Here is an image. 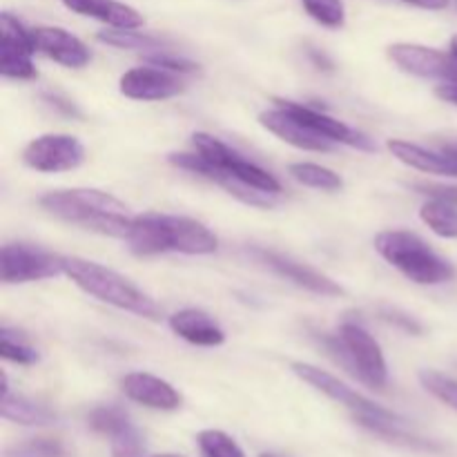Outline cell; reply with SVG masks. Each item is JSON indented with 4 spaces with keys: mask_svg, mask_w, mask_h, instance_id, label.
<instances>
[{
    "mask_svg": "<svg viewBox=\"0 0 457 457\" xmlns=\"http://www.w3.org/2000/svg\"><path fill=\"white\" fill-rule=\"evenodd\" d=\"M38 204L54 217L98 235L128 239L132 230L134 217H129L128 205L103 190L74 187V190L47 192L40 196Z\"/></svg>",
    "mask_w": 457,
    "mask_h": 457,
    "instance_id": "1",
    "label": "cell"
},
{
    "mask_svg": "<svg viewBox=\"0 0 457 457\" xmlns=\"http://www.w3.org/2000/svg\"><path fill=\"white\" fill-rule=\"evenodd\" d=\"M134 254H212L217 253L219 241L201 221L174 214H141L134 217L128 239Z\"/></svg>",
    "mask_w": 457,
    "mask_h": 457,
    "instance_id": "2",
    "label": "cell"
},
{
    "mask_svg": "<svg viewBox=\"0 0 457 457\" xmlns=\"http://www.w3.org/2000/svg\"><path fill=\"white\" fill-rule=\"evenodd\" d=\"M65 275L83 293L92 295L98 302L110 303V306L132 312L143 320H161L159 303L112 268L80 257H65Z\"/></svg>",
    "mask_w": 457,
    "mask_h": 457,
    "instance_id": "3",
    "label": "cell"
},
{
    "mask_svg": "<svg viewBox=\"0 0 457 457\" xmlns=\"http://www.w3.org/2000/svg\"><path fill=\"white\" fill-rule=\"evenodd\" d=\"M375 250L418 286H440L455 277V268L415 232L384 230L375 237Z\"/></svg>",
    "mask_w": 457,
    "mask_h": 457,
    "instance_id": "4",
    "label": "cell"
},
{
    "mask_svg": "<svg viewBox=\"0 0 457 457\" xmlns=\"http://www.w3.org/2000/svg\"><path fill=\"white\" fill-rule=\"evenodd\" d=\"M192 145H195V150L199 152L201 156H205L214 168L223 170V172L235 177L237 181H241L244 186L254 187V190L259 192H268V195H279L281 192V183L277 181L268 170L259 168L253 161L244 159L239 152H235L230 145L219 141L212 134H192Z\"/></svg>",
    "mask_w": 457,
    "mask_h": 457,
    "instance_id": "5",
    "label": "cell"
},
{
    "mask_svg": "<svg viewBox=\"0 0 457 457\" xmlns=\"http://www.w3.org/2000/svg\"><path fill=\"white\" fill-rule=\"evenodd\" d=\"M65 272V257L29 244H7L0 250L3 284H29L52 279Z\"/></svg>",
    "mask_w": 457,
    "mask_h": 457,
    "instance_id": "6",
    "label": "cell"
},
{
    "mask_svg": "<svg viewBox=\"0 0 457 457\" xmlns=\"http://www.w3.org/2000/svg\"><path fill=\"white\" fill-rule=\"evenodd\" d=\"M290 369H293V373L297 375L299 379H303V382L311 384L312 388L324 393L326 397H330L333 402H339V404L346 406L348 411H353L355 422H360V420H384V422H397V420H402L400 415L391 413V411L384 409V406L370 402L369 397L360 395L355 388L344 384L342 379H337L335 375L317 369V366L306 364V361H293Z\"/></svg>",
    "mask_w": 457,
    "mask_h": 457,
    "instance_id": "7",
    "label": "cell"
},
{
    "mask_svg": "<svg viewBox=\"0 0 457 457\" xmlns=\"http://www.w3.org/2000/svg\"><path fill=\"white\" fill-rule=\"evenodd\" d=\"M339 339H342L344 346L348 348L355 378L370 388L386 386V360H384L382 346L375 342L373 335H370L364 326L355 324V321H344V324L339 326Z\"/></svg>",
    "mask_w": 457,
    "mask_h": 457,
    "instance_id": "8",
    "label": "cell"
},
{
    "mask_svg": "<svg viewBox=\"0 0 457 457\" xmlns=\"http://www.w3.org/2000/svg\"><path fill=\"white\" fill-rule=\"evenodd\" d=\"M85 161V147L71 134H43L22 150V163L43 174L70 172Z\"/></svg>",
    "mask_w": 457,
    "mask_h": 457,
    "instance_id": "9",
    "label": "cell"
},
{
    "mask_svg": "<svg viewBox=\"0 0 457 457\" xmlns=\"http://www.w3.org/2000/svg\"><path fill=\"white\" fill-rule=\"evenodd\" d=\"M0 74L4 79H34L36 65L31 61L36 52L34 36L18 18L0 13Z\"/></svg>",
    "mask_w": 457,
    "mask_h": 457,
    "instance_id": "10",
    "label": "cell"
},
{
    "mask_svg": "<svg viewBox=\"0 0 457 457\" xmlns=\"http://www.w3.org/2000/svg\"><path fill=\"white\" fill-rule=\"evenodd\" d=\"M388 56L400 70L420 79H436L442 83H453L455 79V58L440 49L427 47L415 43H395L388 47Z\"/></svg>",
    "mask_w": 457,
    "mask_h": 457,
    "instance_id": "11",
    "label": "cell"
},
{
    "mask_svg": "<svg viewBox=\"0 0 457 457\" xmlns=\"http://www.w3.org/2000/svg\"><path fill=\"white\" fill-rule=\"evenodd\" d=\"M119 89L132 101H165L179 96L186 89V83L181 74L156 65H143L125 71L119 80Z\"/></svg>",
    "mask_w": 457,
    "mask_h": 457,
    "instance_id": "12",
    "label": "cell"
},
{
    "mask_svg": "<svg viewBox=\"0 0 457 457\" xmlns=\"http://www.w3.org/2000/svg\"><path fill=\"white\" fill-rule=\"evenodd\" d=\"M275 103H277V107H284L286 112H290L293 116H297L302 123H306L308 128H312L317 134H321L324 138H328V141L357 147V150H364V152L378 150V147H375V143L370 141L366 134L357 132V129H353L351 125L333 119V116H328L326 112L315 110V107H311V105H302V103L284 101V98H275Z\"/></svg>",
    "mask_w": 457,
    "mask_h": 457,
    "instance_id": "13",
    "label": "cell"
},
{
    "mask_svg": "<svg viewBox=\"0 0 457 457\" xmlns=\"http://www.w3.org/2000/svg\"><path fill=\"white\" fill-rule=\"evenodd\" d=\"M253 257H257L272 272H277L284 279L293 281L299 288L311 290V293L321 295V297H339V295H344V288L337 281H333L324 272L315 270V268L306 266V263H299L295 259L286 257V254L272 253V250H253Z\"/></svg>",
    "mask_w": 457,
    "mask_h": 457,
    "instance_id": "14",
    "label": "cell"
},
{
    "mask_svg": "<svg viewBox=\"0 0 457 457\" xmlns=\"http://www.w3.org/2000/svg\"><path fill=\"white\" fill-rule=\"evenodd\" d=\"M259 123L268 129V132L275 134L277 138H281L288 145L299 147V150L308 152H330L335 143L324 138L321 134H317L315 129L308 128L306 123L293 116L290 112H286L284 107H275V110H266L259 114Z\"/></svg>",
    "mask_w": 457,
    "mask_h": 457,
    "instance_id": "15",
    "label": "cell"
},
{
    "mask_svg": "<svg viewBox=\"0 0 457 457\" xmlns=\"http://www.w3.org/2000/svg\"><path fill=\"white\" fill-rule=\"evenodd\" d=\"M31 36H34L36 52L45 54L62 67L80 70L92 58L83 40H79L74 34L61 29V27H36V29H31Z\"/></svg>",
    "mask_w": 457,
    "mask_h": 457,
    "instance_id": "16",
    "label": "cell"
},
{
    "mask_svg": "<svg viewBox=\"0 0 457 457\" xmlns=\"http://www.w3.org/2000/svg\"><path fill=\"white\" fill-rule=\"evenodd\" d=\"M120 391L137 404L154 411H177L181 406V395L172 384L150 373H128L120 378Z\"/></svg>",
    "mask_w": 457,
    "mask_h": 457,
    "instance_id": "17",
    "label": "cell"
},
{
    "mask_svg": "<svg viewBox=\"0 0 457 457\" xmlns=\"http://www.w3.org/2000/svg\"><path fill=\"white\" fill-rule=\"evenodd\" d=\"M386 147L397 161H402L409 168L428 174H442V177H457V159L449 152H433L422 145H415V143L400 141V138H391Z\"/></svg>",
    "mask_w": 457,
    "mask_h": 457,
    "instance_id": "18",
    "label": "cell"
},
{
    "mask_svg": "<svg viewBox=\"0 0 457 457\" xmlns=\"http://www.w3.org/2000/svg\"><path fill=\"white\" fill-rule=\"evenodd\" d=\"M170 328L174 335H179L186 342L195 344V346H221L226 342V333H223L221 326L204 311H196V308H186V311H179L170 317Z\"/></svg>",
    "mask_w": 457,
    "mask_h": 457,
    "instance_id": "19",
    "label": "cell"
},
{
    "mask_svg": "<svg viewBox=\"0 0 457 457\" xmlns=\"http://www.w3.org/2000/svg\"><path fill=\"white\" fill-rule=\"evenodd\" d=\"M67 9L80 16L96 18L110 27L119 29H138L143 27V16L129 4L119 3V0H62Z\"/></svg>",
    "mask_w": 457,
    "mask_h": 457,
    "instance_id": "20",
    "label": "cell"
},
{
    "mask_svg": "<svg viewBox=\"0 0 457 457\" xmlns=\"http://www.w3.org/2000/svg\"><path fill=\"white\" fill-rule=\"evenodd\" d=\"M0 413L7 422L22 424V427H47V424L56 422V415L36 402L27 400V397L12 395V393H3V402H0Z\"/></svg>",
    "mask_w": 457,
    "mask_h": 457,
    "instance_id": "21",
    "label": "cell"
},
{
    "mask_svg": "<svg viewBox=\"0 0 457 457\" xmlns=\"http://www.w3.org/2000/svg\"><path fill=\"white\" fill-rule=\"evenodd\" d=\"M420 219L445 239H457V204L442 199H428L420 208Z\"/></svg>",
    "mask_w": 457,
    "mask_h": 457,
    "instance_id": "22",
    "label": "cell"
},
{
    "mask_svg": "<svg viewBox=\"0 0 457 457\" xmlns=\"http://www.w3.org/2000/svg\"><path fill=\"white\" fill-rule=\"evenodd\" d=\"M288 172L293 174L295 181H299L302 186L315 187V190L324 192H337L344 187L342 177L333 170L324 168V165L317 163H293L288 168Z\"/></svg>",
    "mask_w": 457,
    "mask_h": 457,
    "instance_id": "23",
    "label": "cell"
},
{
    "mask_svg": "<svg viewBox=\"0 0 457 457\" xmlns=\"http://www.w3.org/2000/svg\"><path fill=\"white\" fill-rule=\"evenodd\" d=\"M87 424L89 428H94V431L101 433V436H107L110 440L134 427V424L129 422L128 413H125L123 409H119V406H98V409H94L92 413L87 415Z\"/></svg>",
    "mask_w": 457,
    "mask_h": 457,
    "instance_id": "24",
    "label": "cell"
},
{
    "mask_svg": "<svg viewBox=\"0 0 457 457\" xmlns=\"http://www.w3.org/2000/svg\"><path fill=\"white\" fill-rule=\"evenodd\" d=\"M98 40L119 49H156V52L163 49V40L161 38H154V36L143 34V31L137 29H119V27L110 31H101Z\"/></svg>",
    "mask_w": 457,
    "mask_h": 457,
    "instance_id": "25",
    "label": "cell"
},
{
    "mask_svg": "<svg viewBox=\"0 0 457 457\" xmlns=\"http://www.w3.org/2000/svg\"><path fill=\"white\" fill-rule=\"evenodd\" d=\"M0 355L16 364L31 366L38 361V351L21 337V333H13L7 326L0 328Z\"/></svg>",
    "mask_w": 457,
    "mask_h": 457,
    "instance_id": "26",
    "label": "cell"
},
{
    "mask_svg": "<svg viewBox=\"0 0 457 457\" xmlns=\"http://www.w3.org/2000/svg\"><path fill=\"white\" fill-rule=\"evenodd\" d=\"M302 4L312 21L330 29H339L346 21V9L342 0H302Z\"/></svg>",
    "mask_w": 457,
    "mask_h": 457,
    "instance_id": "27",
    "label": "cell"
},
{
    "mask_svg": "<svg viewBox=\"0 0 457 457\" xmlns=\"http://www.w3.org/2000/svg\"><path fill=\"white\" fill-rule=\"evenodd\" d=\"M199 449L204 457H245L241 446L228 433L214 428L199 433Z\"/></svg>",
    "mask_w": 457,
    "mask_h": 457,
    "instance_id": "28",
    "label": "cell"
},
{
    "mask_svg": "<svg viewBox=\"0 0 457 457\" xmlns=\"http://www.w3.org/2000/svg\"><path fill=\"white\" fill-rule=\"evenodd\" d=\"M420 384H422L433 397H437V400L445 402L446 406L457 411V379L446 378V375L437 373V370H422V373H420Z\"/></svg>",
    "mask_w": 457,
    "mask_h": 457,
    "instance_id": "29",
    "label": "cell"
},
{
    "mask_svg": "<svg viewBox=\"0 0 457 457\" xmlns=\"http://www.w3.org/2000/svg\"><path fill=\"white\" fill-rule=\"evenodd\" d=\"M4 457H65V446L54 437H34L9 449Z\"/></svg>",
    "mask_w": 457,
    "mask_h": 457,
    "instance_id": "30",
    "label": "cell"
},
{
    "mask_svg": "<svg viewBox=\"0 0 457 457\" xmlns=\"http://www.w3.org/2000/svg\"><path fill=\"white\" fill-rule=\"evenodd\" d=\"M112 457H143V437L137 427L112 437Z\"/></svg>",
    "mask_w": 457,
    "mask_h": 457,
    "instance_id": "31",
    "label": "cell"
},
{
    "mask_svg": "<svg viewBox=\"0 0 457 457\" xmlns=\"http://www.w3.org/2000/svg\"><path fill=\"white\" fill-rule=\"evenodd\" d=\"M145 61H147V65L163 67V70L174 71V74H192V71L199 70V65H196V62L186 61V58L172 56V54H165V52L147 54Z\"/></svg>",
    "mask_w": 457,
    "mask_h": 457,
    "instance_id": "32",
    "label": "cell"
},
{
    "mask_svg": "<svg viewBox=\"0 0 457 457\" xmlns=\"http://www.w3.org/2000/svg\"><path fill=\"white\" fill-rule=\"evenodd\" d=\"M413 190L427 195L428 199H442L457 204V186H442V183H413Z\"/></svg>",
    "mask_w": 457,
    "mask_h": 457,
    "instance_id": "33",
    "label": "cell"
},
{
    "mask_svg": "<svg viewBox=\"0 0 457 457\" xmlns=\"http://www.w3.org/2000/svg\"><path fill=\"white\" fill-rule=\"evenodd\" d=\"M382 317L386 321H391V324H395V326H400V328H404L406 333H411V335H420V333H422V326H420L418 321L413 320V317L404 315V312L395 311V308H393V311H384Z\"/></svg>",
    "mask_w": 457,
    "mask_h": 457,
    "instance_id": "34",
    "label": "cell"
},
{
    "mask_svg": "<svg viewBox=\"0 0 457 457\" xmlns=\"http://www.w3.org/2000/svg\"><path fill=\"white\" fill-rule=\"evenodd\" d=\"M402 3L415 4V7L428 9V12H440V9L449 7V0H402Z\"/></svg>",
    "mask_w": 457,
    "mask_h": 457,
    "instance_id": "35",
    "label": "cell"
},
{
    "mask_svg": "<svg viewBox=\"0 0 457 457\" xmlns=\"http://www.w3.org/2000/svg\"><path fill=\"white\" fill-rule=\"evenodd\" d=\"M436 94L442 98V101L457 105V85L455 83H442L440 87L436 89Z\"/></svg>",
    "mask_w": 457,
    "mask_h": 457,
    "instance_id": "36",
    "label": "cell"
},
{
    "mask_svg": "<svg viewBox=\"0 0 457 457\" xmlns=\"http://www.w3.org/2000/svg\"><path fill=\"white\" fill-rule=\"evenodd\" d=\"M45 98H47V101H52V105H56L58 110H62V112H65V114L79 116V112H76V107L71 105L70 101H62L61 96H52V94H47V96H45Z\"/></svg>",
    "mask_w": 457,
    "mask_h": 457,
    "instance_id": "37",
    "label": "cell"
},
{
    "mask_svg": "<svg viewBox=\"0 0 457 457\" xmlns=\"http://www.w3.org/2000/svg\"><path fill=\"white\" fill-rule=\"evenodd\" d=\"M449 52H451V56L455 58V79H453V83L457 85V34L453 36V38H451V49H449Z\"/></svg>",
    "mask_w": 457,
    "mask_h": 457,
    "instance_id": "38",
    "label": "cell"
},
{
    "mask_svg": "<svg viewBox=\"0 0 457 457\" xmlns=\"http://www.w3.org/2000/svg\"><path fill=\"white\" fill-rule=\"evenodd\" d=\"M440 150L449 152V154H453L455 159H457V141H449V143H445V145H442Z\"/></svg>",
    "mask_w": 457,
    "mask_h": 457,
    "instance_id": "39",
    "label": "cell"
},
{
    "mask_svg": "<svg viewBox=\"0 0 457 457\" xmlns=\"http://www.w3.org/2000/svg\"><path fill=\"white\" fill-rule=\"evenodd\" d=\"M259 457H284V455H279V453H262Z\"/></svg>",
    "mask_w": 457,
    "mask_h": 457,
    "instance_id": "40",
    "label": "cell"
},
{
    "mask_svg": "<svg viewBox=\"0 0 457 457\" xmlns=\"http://www.w3.org/2000/svg\"><path fill=\"white\" fill-rule=\"evenodd\" d=\"M152 457H181V455H170V453H165V455H152Z\"/></svg>",
    "mask_w": 457,
    "mask_h": 457,
    "instance_id": "41",
    "label": "cell"
}]
</instances>
